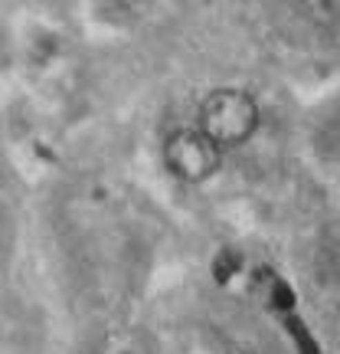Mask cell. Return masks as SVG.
I'll list each match as a JSON object with an SVG mask.
<instances>
[{"label": "cell", "instance_id": "obj_1", "mask_svg": "<svg viewBox=\"0 0 340 354\" xmlns=\"http://www.w3.org/2000/svg\"><path fill=\"white\" fill-rule=\"evenodd\" d=\"M259 102L246 88H213L197 109V128L216 148H239L259 131Z\"/></svg>", "mask_w": 340, "mask_h": 354}, {"label": "cell", "instance_id": "obj_2", "mask_svg": "<svg viewBox=\"0 0 340 354\" xmlns=\"http://www.w3.org/2000/svg\"><path fill=\"white\" fill-rule=\"evenodd\" d=\"M223 148L203 135L200 128H177L164 141V165L167 171L183 184H203L219 171Z\"/></svg>", "mask_w": 340, "mask_h": 354}]
</instances>
